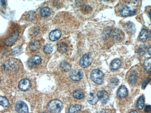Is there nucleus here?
<instances>
[{
  "instance_id": "nucleus-1",
  "label": "nucleus",
  "mask_w": 151,
  "mask_h": 113,
  "mask_svg": "<svg viewBox=\"0 0 151 113\" xmlns=\"http://www.w3.org/2000/svg\"><path fill=\"white\" fill-rule=\"evenodd\" d=\"M63 105L61 101L58 100H54L48 103L47 109L51 113H59L61 111Z\"/></svg>"
},
{
  "instance_id": "nucleus-2",
  "label": "nucleus",
  "mask_w": 151,
  "mask_h": 113,
  "mask_svg": "<svg viewBox=\"0 0 151 113\" xmlns=\"http://www.w3.org/2000/svg\"><path fill=\"white\" fill-rule=\"evenodd\" d=\"M91 77L92 80L97 84H101L104 81V74L100 70L98 69L92 71Z\"/></svg>"
},
{
  "instance_id": "nucleus-3",
  "label": "nucleus",
  "mask_w": 151,
  "mask_h": 113,
  "mask_svg": "<svg viewBox=\"0 0 151 113\" xmlns=\"http://www.w3.org/2000/svg\"><path fill=\"white\" fill-rule=\"evenodd\" d=\"M93 56L91 53H88L83 56L80 61L81 67L83 68L88 67L93 61Z\"/></svg>"
},
{
  "instance_id": "nucleus-4",
  "label": "nucleus",
  "mask_w": 151,
  "mask_h": 113,
  "mask_svg": "<svg viewBox=\"0 0 151 113\" xmlns=\"http://www.w3.org/2000/svg\"><path fill=\"white\" fill-rule=\"evenodd\" d=\"M137 13V10L132 7L128 6H126L122 9L121 11V14L124 17L130 16L135 15Z\"/></svg>"
},
{
  "instance_id": "nucleus-5",
  "label": "nucleus",
  "mask_w": 151,
  "mask_h": 113,
  "mask_svg": "<svg viewBox=\"0 0 151 113\" xmlns=\"http://www.w3.org/2000/svg\"><path fill=\"white\" fill-rule=\"evenodd\" d=\"M15 108L18 113H29V108L23 102H17L15 104Z\"/></svg>"
},
{
  "instance_id": "nucleus-6",
  "label": "nucleus",
  "mask_w": 151,
  "mask_h": 113,
  "mask_svg": "<svg viewBox=\"0 0 151 113\" xmlns=\"http://www.w3.org/2000/svg\"><path fill=\"white\" fill-rule=\"evenodd\" d=\"M98 98L101 102L104 103H106L109 100V94L105 90H101L99 92L97 95Z\"/></svg>"
},
{
  "instance_id": "nucleus-7",
  "label": "nucleus",
  "mask_w": 151,
  "mask_h": 113,
  "mask_svg": "<svg viewBox=\"0 0 151 113\" xmlns=\"http://www.w3.org/2000/svg\"><path fill=\"white\" fill-rule=\"evenodd\" d=\"M83 76L84 74L82 71L79 70H74L70 74V77L72 79L76 81L81 80L83 78Z\"/></svg>"
},
{
  "instance_id": "nucleus-8",
  "label": "nucleus",
  "mask_w": 151,
  "mask_h": 113,
  "mask_svg": "<svg viewBox=\"0 0 151 113\" xmlns=\"http://www.w3.org/2000/svg\"><path fill=\"white\" fill-rule=\"evenodd\" d=\"M30 87V82L29 80L24 79L21 80L19 84V88L23 92L29 90Z\"/></svg>"
},
{
  "instance_id": "nucleus-9",
  "label": "nucleus",
  "mask_w": 151,
  "mask_h": 113,
  "mask_svg": "<svg viewBox=\"0 0 151 113\" xmlns=\"http://www.w3.org/2000/svg\"><path fill=\"white\" fill-rule=\"evenodd\" d=\"M19 35V33L18 31H15V32L12 34L11 36L7 39L5 41V44L7 46H11L13 45L15 41L17 39Z\"/></svg>"
},
{
  "instance_id": "nucleus-10",
  "label": "nucleus",
  "mask_w": 151,
  "mask_h": 113,
  "mask_svg": "<svg viewBox=\"0 0 151 113\" xmlns=\"http://www.w3.org/2000/svg\"><path fill=\"white\" fill-rule=\"evenodd\" d=\"M42 59L39 56H34L29 59L28 61V64L29 66H35L38 65L41 63Z\"/></svg>"
},
{
  "instance_id": "nucleus-11",
  "label": "nucleus",
  "mask_w": 151,
  "mask_h": 113,
  "mask_svg": "<svg viewBox=\"0 0 151 113\" xmlns=\"http://www.w3.org/2000/svg\"><path fill=\"white\" fill-rule=\"evenodd\" d=\"M61 35V32L59 30H55L52 31L49 34V39L51 41H56L60 38Z\"/></svg>"
},
{
  "instance_id": "nucleus-12",
  "label": "nucleus",
  "mask_w": 151,
  "mask_h": 113,
  "mask_svg": "<svg viewBox=\"0 0 151 113\" xmlns=\"http://www.w3.org/2000/svg\"><path fill=\"white\" fill-rule=\"evenodd\" d=\"M117 94L119 97H124L127 96L128 94V92H127V89L126 88V86H124V85L121 86L118 90Z\"/></svg>"
},
{
  "instance_id": "nucleus-13",
  "label": "nucleus",
  "mask_w": 151,
  "mask_h": 113,
  "mask_svg": "<svg viewBox=\"0 0 151 113\" xmlns=\"http://www.w3.org/2000/svg\"><path fill=\"white\" fill-rule=\"evenodd\" d=\"M98 98L97 96H95L93 93H91L89 94L88 97V101L89 103L91 104L94 105L96 104L97 102L98 101Z\"/></svg>"
},
{
  "instance_id": "nucleus-14",
  "label": "nucleus",
  "mask_w": 151,
  "mask_h": 113,
  "mask_svg": "<svg viewBox=\"0 0 151 113\" xmlns=\"http://www.w3.org/2000/svg\"><path fill=\"white\" fill-rule=\"evenodd\" d=\"M148 36V31L147 29H143L141 30L140 34H139V39H140V41H141L144 42L147 40Z\"/></svg>"
},
{
  "instance_id": "nucleus-15",
  "label": "nucleus",
  "mask_w": 151,
  "mask_h": 113,
  "mask_svg": "<svg viewBox=\"0 0 151 113\" xmlns=\"http://www.w3.org/2000/svg\"><path fill=\"white\" fill-rule=\"evenodd\" d=\"M121 62L119 59H115L111 63V69L112 70H116L121 67Z\"/></svg>"
},
{
  "instance_id": "nucleus-16",
  "label": "nucleus",
  "mask_w": 151,
  "mask_h": 113,
  "mask_svg": "<svg viewBox=\"0 0 151 113\" xmlns=\"http://www.w3.org/2000/svg\"><path fill=\"white\" fill-rule=\"evenodd\" d=\"M0 105L2 106L4 108H7L9 106V100L5 97L0 96Z\"/></svg>"
},
{
  "instance_id": "nucleus-17",
  "label": "nucleus",
  "mask_w": 151,
  "mask_h": 113,
  "mask_svg": "<svg viewBox=\"0 0 151 113\" xmlns=\"http://www.w3.org/2000/svg\"><path fill=\"white\" fill-rule=\"evenodd\" d=\"M145 97L144 96H141L137 101V108L139 109H142L144 106Z\"/></svg>"
},
{
  "instance_id": "nucleus-18",
  "label": "nucleus",
  "mask_w": 151,
  "mask_h": 113,
  "mask_svg": "<svg viewBox=\"0 0 151 113\" xmlns=\"http://www.w3.org/2000/svg\"><path fill=\"white\" fill-rule=\"evenodd\" d=\"M81 107L80 105H73L70 107L68 109V113H76V112H78L81 109Z\"/></svg>"
},
{
  "instance_id": "nucleus-19",
  "label": "nucleus",
  "mask_w": 151,
  "mask_h": 113,
  "mask_svg": "<svg viewBox=\"0 0 151 113\" xmlns=\"http://www.w3.org/2000/svg\"><path fill=\"white\" fill-rule=\"evenodd\" d=\"M68 49V46L64 42H61L58 46V50L61 53H64Z\"/></svg>"
},
{
  "instance_id": "nucleus-20",
  "label": "nucleus",
  "mask_w": 151,
  "mask_h": 113,
  "mask_svg": "<svg viewBox=\"0 0 151 113\" xmlns=\"http://www.w3.org/2000/svg\"><path fill=\"white\" fill-rule=\"evenodd\" d=\"M41 15L43 17H47L51 14L50 9L48 7H44L41 9Z\"/></svg>"
},
{
  "instance_id": "nucleus-21",
  "label": "nucleus",
  "mask_w": 151,
  "mask_h": 113,
  "mask_svg": "<svg viewBox=\"0 0 151 113\" xmlns=\"http://www.w3.org/2000/svg\"><path fill=\"white\" fill-rule=\"evenodd\" d=\"M137 75L135 72H133L130 75L129 77V80L131 84H134L137 82Z\"/></svg>"
},
{
  "instance_id": "nucleus-22",
  "label": "nucleus",
  "mask_w": 151,
  "mask_h": 113,
  "mask_svg": "<svg viewBox=\"0 0 151 113\" xmlns=\"http://www.w3.org/2000/svg\"><path fill=\"white\" fill-rule=\"evenodd\" d=\"M119 83V80L118 78H112L110 81L109 86L111 88H114L118 85Z\"/></svg>"
},
{
  "instance_id": "nucleus-23",
  "label": "nucleus",
  "mask_w": 151,
  "mask_h": 113,
  "mask_svg": "<svg viewBox=\"0 0 151 113\" xmlns=\"http://www.w3.org/2000/svg\"><path fill=\"white\" fill-rule=\"evenodd\" d=\"M73 97L76 99H81L84 97V95L81 90H77L73 93Z\"/></svg>"
},
{
  "instance_id": "nucleus-24",
  "label": "nucleus",
  "mask_w": 151,
  "mask_h": 113,
  "mask_svg": "<svg viewBox=\"0 0 151 113\" xmlns=\"http://www.w3.org/2000/svg\"><path fill=\"white\" fill-rule=\"evenodd\" d=\"M53 46L52 44H47L44 47V51L46 53L49 54L53 51Z\"/></svg>"
},
{
  "instance_id": "nucleus-25",
  "label": "nucleus",
  "mask_w": 151,
  "mask_h": 113,
  "mask_svg": "<svg viewBox=\"0 0 151 113\" xmlns=\"http://www.w3.org/2000/svg\"><path fill=\"white\" fill-rule=\"evenodd\" d=\"M40 47V44L38 41H35L31 43L29 48L31 50H37Z\"/></svg>"
},
{
  "instance_id": "nucleus-26",
  "label": "nucleus",
  "mask_w": 151,
  "mask_h": 113,
  "mask_svg": "<svg viewBox=\"0 0 151 113\" xmlns=\"http://www.w3.org/2000/svg\"><path fill=\"white\" fill-rule=\"evenodd\" d=\"M151 59L149 58L145 60L144 63L145 67L147 72H150L151 69Z\"/></svg>"
},
{
  "instance_id": "nucleus-27",
  "label": "nucleus",
  "mask_w": 151,
  "mask_h": 113,
  "mask_svg": "<svg viewBox=\"0 0 151 113\" xmlns=\"http://www.w3.org/2000/svg\"><path fill=\"white\" fill-rule=\"evenodd\" d=\"M61 67L63 68V69L66 71H69L71 69V67L69 64L65 62H63V63L61 64Z\"/></svg>"
},
{
  "instance_id": "nucleus-28",
  "label": "nucleus",
  "mask_w": 151,
  "mask_h": 113,
  "mask_svg": "<svg viewBox=\"0 0 151 113\" xmlns=\"http://www.w3.org/2000/svg\"><path fill=\"white\" fill-rule=\"evenodd\" d=\"M149 78H147V79L145 80L144 82L142 84V87L144 89L145 88H146V86H147V84L149 82Z\"/></svg>"
},
{
  "instance_id": "nucleus-29",
  "label": "nucleus",
  "mask_w": 151,
  "mask_h": 113,
  "mask_svg": "<svg viewBox=\"0 0 151 113\" xmlns=\"http://www.w3.org/2000/svg\"><path fill=\"white\" fill-rule=\"evenodd\" d=\"M97 113H106V112L104 110H101V111H99Z\"/></svg>"
},
{
  "instance_id": "nucleus-30",
  "label": "nucleus",
  "mask_w": 151,
  "mask_h": 113,
  "mask_svg": "<svg viewBox=\"0 0 151 113\" xmlns=\"http://www.w3.org/2000/svg\"><path fill=\"white\" fill-rule=\"evenodd\" d=\"M1 4H2V5L4 6L5 5V1H1Z\"/></svg>"
},
{
  "instance_id": "nucleus-31",
  "label": "nucleus",
  "mask_w": 151,
  "mask_h": 113,
  "mask_svg": "<svg viewBox=\"0 0 151 113\" xmlns=\"http://www.w3.org/2000/svg\"><path fill=\"white\" fill-rule=\"evenodd\" d=\"M151 47H149V49H148V52H149V54L151 55Z\"/></svg>"
},
{
  "instance_id": "nucleus-32",
  "label": "nucleus",
  "mask_w": 151,
  "mask_h": 113,
  "mask_svg": "<svg viewBox=\"0 0 151 113\" xmlns=\"http://www.w3.org/2000/svg\"><path fill=\"white\" fill-rule=\"evenodd\" d=\"M130 113H138L137 111H132L131 112H130Z\"/></svg>"
},
{
  "instance_id": "nucleus-33",
  "label": "nucleus",
  "mask_w": 151,
  "mask_h": 113,
  "mask_svg": "<svg viewBox=\"0 0 151 113\" xmlns=\"http://www.w3.org/2000/svg\"><path fill=\"white\" fill-rule=\"evenodd\" d=\"M45 113V112H43V113Z\"/></svg>"
}]
</instances>
